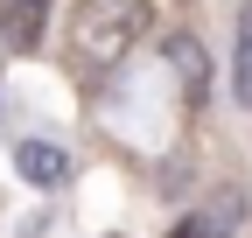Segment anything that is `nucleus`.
I'll return each instance as SVG.
<instances>
[{
	"label": "nucleus",
	"mask_w": 252,
	"mask_h": 238,
	"mask_svg": "<svg viewBox=\"0 0 252 238\" xmlns=\"http://www.w3.org/2000/svg\"><path fill=\"white\" fill-rule=\"evenodd\" d=\"M147 21H154L147 0H77V14H70V63L84 77H105L147 35Z\"/></svg>",
	"instance_id": "1"
},
{
	"label": "nucleus",
	"mask_w": 252,
	"mask_h": 238,
	"mask_svg": "<svg viewBox=\"0 0 252 238\" xmlns=\"http://www.w3.org/2000/svg\"><path fill=\"white\" fill-rule=\"evenodd\" d=\"M238 217H245V196H210L203 210H189L168 238H231V231H238Z\"/></svg>",
	"instance_id": "2"
},
{
	"label": "nucleus",
	"mask_w": 252,
	"mask_h": 238,
	"mask_svg": "<svg viewBox=\"0 0 252 238\" xmlns=\"http://www.w3.org/2000/svg\"><path fill=\"white\" fill-rule=\"evenodd\" d=\"M42 0H7V7H0V35H7L14 49H35L42 42Z\"/></svg>",
	"instance_id": "3"
},
{
	"label": "nucleus",
	"mask_w": 252,
	"mask_h": 238,
	"mask_svg": "<svg viewBox=\"0 0 252 238\" xmlns=\"http://www.w3.org/2000/svg\"><path fill=\"white\" fill-rule=\"evenodd\" d=\"M14 168H21V175H28V182H35V189L63 182V154H56L49 140H21V147H14Z\"/></svg>",
	"instance_id": "4"
},
{
	"label": "nucleus",
	"mask_w": 252,
	"mask_h": 238,
	"mask_svg": "<svg viewBox=\"0 0 252 238\" xmlns=\"http://www.w3.org/2000/svg\"><path fill=\"white\" fill-rule=\"evenodd\" d=\"M231 91H238V105L252 112V0L238 7V42H231Z\"/></svg>",
	"instance_id": "5"
},
{
	"label": "nucleus",
	"mask_w": 252,
	"mask_h": 238,
	"mask_svg": "<svg viewBox=\"0 0 252 238\" xmlns=\"http://www.w3.org/2000/svg\"><path fill=\"white\" fill-rule=\"evenodd\" d=\"M168 70L182 77V91H189V98H203V49L189 42V35H168Z\"/></svg>",
	"instance_id": "6"
}]
</instances>
